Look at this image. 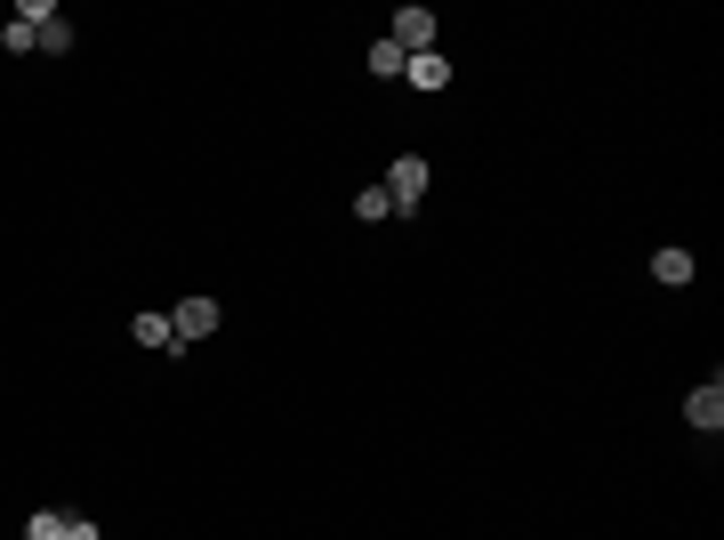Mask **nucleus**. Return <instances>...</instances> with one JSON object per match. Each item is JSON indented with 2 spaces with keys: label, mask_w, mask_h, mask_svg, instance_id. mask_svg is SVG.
I'll list each match as a JSON object with an SVG mask.
<instances>
[{
  "label": "nucleus",
  "mask_w": 724,
  "mask_h": 540,
  "mask_svg": "<svg viewBox=\"0 0 724 540\" xmlns=\"http://www.w3.org/2000/svg\"><path fill=\"white\" fill-rule=\"evenodd\" d=\"M427 154H395V170H387V202H395V218L403 210H419V202H427Z\"/></svg>",
  "instance_id": "1"
},
{
  "label": "nucleus",
  "mask_w": 724,
  "mask_h": 540,
  "mask_svg": "<svg viewBox=\"0 0 724 540\" xmlns=\"http://www.w3.org/2000/svg\"><path fill=\"white\" fill-rule=\"evenodd\" d=\"M387 41H395L403 57H427V49H435V9H395Z\"/></svg>",
  "instance_id": "2"
},
{
  "label": "nucleus",
  "mask_w": 724,
  "mask_h": 540,
  "mask_svg": "<svg viewBox=\"0 0 724 540\" xmlns=\"http://www.w3.org/2000/svg\"><path fill=\"white\" fill-rule=\"evenodd\" d=\"M169 331H178V347H194V340H210V331H218V298H186V307L169 315Z\"/></svg>",
  "instance_id": "3"
},
{
  "label": "nucleus",
  "mask_w": 724,
  "mask_h": 540,
  "mask_svg": "<svg viewBox=\"0 0 724 540\" xmlns=\"http://www.w3.org/2000/svg\"><path fill=\"white\" fill-rule=\"evenodd\" d=\"M684 420H693L701 435H716L724 428V380H701L693 395H684Z\"/></svg>",
  "instance_id": "4"
},
{
  "label": "nucleus",
  "mask_w": 724,
  "mask_h": 540,
  "mask_svg": "<svg viewBox=\"0 0 724 540\" xmlns=\"http://www.w3.org/2000/svg\"><path fill=\"white\" fill-rule=\"evenodd\" d=\"M403 81H410V89H443V81H452V57H443V49L410 57V65H403Z\"/></svg>",
  "instance_id": "5"
},
{
  "label": "nucleus",
  "mask_w": 724,
  "mask_h": 540,
  "mask_svg": "<svg viewBox=\"0 0 724 540\" xmlns=\"http://www.w3.org/2000/svg\"><path fill=\"white\" fill-rule=\"evenodd\" d=\"M652 283L684 291V283H693V251H661V258H652Z\"/></svg>",
  "instance_id": "6"
},
{
  "label": "nucleus",
  "mask_w": 724,
  "mask_h": 540,
  "mask_svg": "<svg viewBox=\"0 0 724 540\" xmlns=\"http://www.w3.org/2000/svg\"><path fill=\"white\" fill-rule=\"evenodd\" d=\"M137 347H161V355H178V331H169V315H137Z\"/></svg>",
  "instance_id": "7"
},
{
  "label": "nucleus",
  "mask_w": 724,
  "mask_h": 540,
  "mask_svg": "<svg viewBox=\"0 0 724 540\" xmlns=\"http://www.w3.org/2000/svg\"><path fill=\"white\" fill-rule=\"evenodd\" d=\"M355 218H363V226H387V218H395L387 186H363V194H355Z\"/></svg>",
  "instance_id": "8"
},
{
  "label": "nucleus",
  "mask_w": 724,
  "mask_h": 540,
  "mask_svg": "<svg viewBox=\"0 0 724 540\" xmlns=\"http://www.w3.org/2000/svg\"><path fill=\"white\" fill-rule=\"evenodd\" d=\"M403 65H410V57H403L395 41H370V73H378V81H403Z\"/></svg>",
  "instance_id": "9"
},
{
  "label": "nucleus",
  "mask_w": 724,
  "mask_h": 540,
  "mask_svg": "<svg viewBox=\"0 0 724 540\" xmlns=\"http://www.w3.org/2000/svg\"><path fill=\"white\" fill-rule=\"evenodd\" d=\"M32 49H57V57H65V49H73V24H65V17H49L41 32H32Z\"/></svg>",
  "instance_id": "10"
},
{
  "label": "nucleus",
  "mask_w": 724,
  "mask_h": 540,
  "mask_svg": "<svg viewBox=\"0 0 724 540\" xmlns=\"http://www.w3.org/2000/svg\"><path fill=\"white\" fill-rule=\"evenodd\" d=\"M0 49L24 57V49H32V24H24V17H9V24H0Z\"/></svg>",
  "instance_id": "11"
},
{
  "label": "nucleus",
  "mask_w": 724,
  "mask_h": 540,
  "mask_svg": "<svg viewBox=\"0 0 724 540\" xmlns=\"http://www.w3.org/2000/svg\"><path fill=\"white\" fill-rule=\"evenodd\" d=\"M24 540H65V517H49V509H41V517L24 524Z\"/></svg>",
  "instance_id": "12"
},
{
  "label": "nucleus",
  "mask_w": 724,
  "mask_h": 540,
  "mask_svg": "<svg viewBox=\"0 0 724 540\" xmlns=\"http://www.w3.org/2000/svg\"><path fill=\"white\" fill-rule=\"evenodd\" d=\"M65 540H97V524L89 517H65Z\"/></svg>",
  "instance_id": "13"
}]
</instances>
